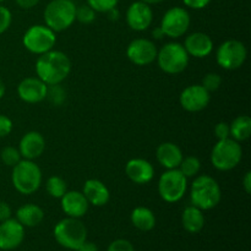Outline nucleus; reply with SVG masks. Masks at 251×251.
<instances>
[{"label": "nucleus", "instance_id": "f257e3e1", "mask_svg": "<svg viewBox=\"0 0 251 251\" xmlns=\"http://www.w3.org/2000/svg\"><path fill=\"white\" fill-rule=\"evenodd\" d=\"M71 73V60L60 50H51L42 54L36 61V75L46 85H60Z\"/></svg>", "mask_w": 251, "mask_h": 251}, {"label": "nucleus", "instance_id": "f03ea898", "mask_svg": "<svg viewBox=\"0 0 251 251\" xmlns=\"http://www.w3.org/2000/svg\"><path fill=\"white\" fill-rule=\"evenodd\" d=\"M190 199L193 205L201 211L212 210L222 200V190L215 178L202 174L194 179L190 189Z\"/></svg>", "mask_w": 251, "mask_h": 251}, {"label": "nucleus", "instance_id": "7ed1b4c3", "mask_svg": "<svg viewBox=\"0 0 251 251\" xmlns=\"http://www.w3.org/2000/svg\"><path fill=\"white\" fill-rule=\"evenodd\" d=\"M53 235L60 247L69 250H77L87 240V228L80 218L66 217L56 223Z\"/></svg>", "mask_w": 251, "mask_h": 251}, {"label": "nucleus", "instance_id": "20e7f679", "mask_svg": "<svg viewBox=\"0 0 251 251\" xmlns=\"http://www.w3.org/2000/svg\"><path fill=\"white\" fill-rule=\"evenodd\" d=\"M11 181L15 190L22 195H32L42 184V171L38 164L29 159H21L12 167Z\"/></svg>", "mask_w": 251, "mask_h": 251}, {"label": "nucleus", "instance_id": "39448f33", "mask_svg": "<svg viewBox=\"0 0 251 251\" xmlns=\"http://www.w3.org/2000/svg\"><path fill=\"white\" fill-rule=\"evenodd\" d=\"M46 26L54 32H63L76 21V5L73 0H51L43 12Z\"/></svg>", "mask_w": 251, "mask_h": 251}, {"label": "nucleus", "instance_id": "423d86ee", "mask_svg": "<svg viewBox=\"0 0 251 251\" xmlns=\"http://www.w3.org/2000/svg\"><path fill=\"white\" fill-rule=\"evenodd\" d=\"M189 59L190 56L186 53L183 44L178 42H169L159 49L156 60L163 73L176 75L188 68Z\"/></svg>", "mask_w": 251, "mask_h": 251}, {"label": "nucleus", "instance_id": "0eeeda50", "mask_svg": "<svg viewBox=\"0 0 251 251\" xmlns=\"http://www.w3.org/2000/svg\"><path fill=\"white\" fill-rule=\"evenodd\" d=\"M243 158L242 145L233 139L218 140L211 152V162L217 171L228 172L238 167Z\"/></svg>", "mask_w": 251, "mask_h": 251}, {"label": "nucleus", "instance_id": "6e6552de", "mask_svg": "<svg viewBox=\"0 0 251 251\" xmlns=\"http://www.w3.org/2000/svg\"><path fill=\"white\" fill-rule=\"evenodd\" d=\"M188 190V178L179 169H167L158 180V194L163 201L176 203Z\"/></svg>", "mask_w": 251, "mask_h": 251}, {"label": "nucleus", "instance_id": "1a4fd4ad", "mask_svg": "<svg viewBox=\"0 0 251 251\" xmlns=\"http://www.w3.org/2000/svg\"><path fill=\"white\" fill-rule=\"evenodd\" d=\"M56 43L55 32L46 25H33L25 32L22 44L32 54L42 55L51 50Z\"/></svg>", "mask_w": 251, "mask_h": 251}, {"label": "nucleus", "instance_id": "9d476101", "mask_svg": "<svg viewBox=\"0 0 251 251\" xmlns=\"http://www.w3.org/2000/svg\"><path fill=\"white\" fill-rule=\"evenodd\" d=\"M247 58V47L238 39H228L223 42L216 51V61L225 70L232 71L242 68Z\"/></svg>", "mask_w": 251, "mask_h": 251}, {"label": "nucleus", "instance_id": "9b49d317", "mask_svg": "<svg viewBox=\"0 0 251 251\" xmlns=\"http://www.w3.org/2000/svg\"><path fill=\"white\" fill-rule=\"evenodd\" d=\"M191 25L190 14L181 6H174L167 10L161 21V28L168 38H180L188 32Z\"/></svg>", "mask_w": 251, "mask_h": 251}, {"label": "nucleus", "instance_id": "f8f14e48", "mask_svg": "<svg viewBox=\"0 0 251 251\" xmlns=\"http://www.w3.org/2000/svg\"><path fill=\"white\" fill-rule=\"evenodd\" d=\"M156 44L147 38H136L129 43L126 48V56L132 64L137 66H146L153 63L157 58Z\"/></svg>", "mask_w": 251, "mask_h": 251}, {"label": "nucleus", "instance_id": "ddd939ff", "mask_svg": "<svg viewBox=\"0 0 251 251\" xmlns=\"http://www.w3.org/2000/svg\"><path fill=\"white\" fill-rule=\"evenodd\" d=\"M211 100V93L202 85H191L184 88L179 102L183 109L190 113H198L205 109Z\"/></svg>", "mask_w": 251, "mask_h": 251}, {"label": "nucleus", "instance_id": "4468645a", "mask_svg": "<svg viewBox=\"0 0 251 251\" xmlns=\"http://www.w3.org/2000/svg\"><path fill=\"white\" fill-rule=\"evenodd\" d=\"M24 239L25 227L16 218L0 222V250H15L22 244Z\"/></svg>", "mask_w": 251, "mask_h": 251}, {"label": "nucleus", "instance_id": "2eb2a0df", "mask_svg": "<svg viewBox=\"0 0 251 251\" xmlns=\"http://www.w3.org/2000/svg\"><path fill=\"white\" fill-rule=\"evenodd\" d=\"M126 24L132 31L142 32L150 28L153 22V11L151 5L137 1L132 2L126 10Z\"/></svg>", "mask_w": 251, "mask_h": 251}, {"label": "nucleus", "instance_id": "dca6fc26", "mask_svg": "<svg viewBox=\"0 0 251 251\" xmlns=\"http://www.w3.org/2000/svg\"><path fill=\"white\" fill-rule=\"evenodd\" d=\"M48 85L38 77H26L17 86V95L24 102L34 104L47 98Z\"/></svg>", "mask_w": 251, "mask_h": 251}, {"label": "nucleus", "instance_id": "f3484780", "mask_svg": "<svg viewBox=\"0 0 251 251\" xmlns=\"http://www.w3.org/2000/svg\"><path fill=\"white\" fill-rule=\"evenodd\" d=\"M19 151L22 159L34 161L39 158L46 151V139L38 131L26 132L20 140Z\"/></svg>", "mask_w": 251, "mask_h": 251}, {"label": "nucleus", "instance_id": "a211bd4d", "mask_svg": "<svg viewBox=\"0 0 251 251\" xmlns=\"http://www.w3.org/2000/svg\"><path fill=\"white\" fill-rule=\"evenodd\" d=\"M60 206L66 217L81 218L87 213L90 203L82 191H66L60 199Z\"/></svg>", "mask_w": 251, "mask_h": 251}, {"label": "nucleus", "instance_id": "6ab92c4d", "mask_svg": "<svg viewBox=\"0 0 251 251\" xmlns=\"http://www.w3.org/2000/svg\"><path fill=\"white\" fill-rule=\"evenodd\" d=\"M184 48L189 56L202 59L210 55L213 50V41L207 33L203 32H194L185 38Z\"/></svg>", "mask_w": 251, "mask_h": 251}, {"label": "nucleus", "instance_id": "aec40b11", "mask_svg": "<svg viewBox=\"0 0 251 251\" xmlns=\"http://www.w3.org/2000/svg\"><path fill=\"white\" fill-rule=\"evenodd\" d=\"M125 174L132 183L144 185L153 179L154 168L147 159L132 158L125 166Z\"/></svg>", "mask_w": 251, "mask_h": 251}, {"label": "nucleus", "instance_id": "412c9836", "mask_svg": "<svg viewBox=\"0 0 251 251\" xmlns=\"http://www.w3.org/2000/svg\"><path fill=\"white\" fill-rule=\"evenodd\" d=\"M82 194L85 195L88 203L96 207H102L107 205L110 199V193L107 185L98 179H88L85 181L82 189Z\"/></svg>", "mask_w": 251, "mask_h": 251}, {"label": "nucleus", "instance_id": "4be33fe9", "mask_svg": "<svg viewBox=\"0 0 251 251\" xmlns=\"http://www.w3.org/2000/svg\"><path fill=\"white\" fill-rule=\"evenodd\" d=\"M156 158L166 169H178L183 161V151L173 142H163L157 147Z\"/></svg>", "mask_w": 251, "mask_h": 251}, {"label": "nucleus", "instance_id": "5701e85b", "mask_svg": "<svg viewBox=\"0 0 251 251\" xmlns=\"http://www.w3.org/2000/svg\"><path fill=\"white\" fill-rule=\"evenodd\" d=\"M16 220L24 226L25 228L37 227L44 220V211L42 207L34 203H26L16 211Z\"/></svg>", "mask_w": 251, "mask_h": 251}, {"label": "nucleus", "instance_id": "b1692460", "mask_svg": "<svg viewBox=\"0 0 251 251\" xmlns=\"http://www.w3.org/2000/svg\"><path fill=\"white\" fill-rule=\"evenodd\" d=\"M181 225L186 232L191 234L200 233L205 227V216L203 211L198 208L196 206H186L181 215Z\"/></svg>", "mask_w": 251, "mask_h": 251}, {"label": "nucleus", "instance_id": "393cba45", "mask_svg": "<svg viewBox=\"0 0 251 251\" xmlns=\"http://www.w3.org/2000/svg\"><path fill=\"white\" fill-rule=\"evenodd\" d=\"M130 220H131L132 226L141 232H150L156 226V216H154L153 211L145 206H139V207L134 208L131 216H130Z\"/></svg>", "mask_w": 251, "mask_h": 251}, {"label": "nucleus", "instance_id": "a878e982", "mask_svg": "<svg viewBox=\"0 0 251 251\" xmlns=\"http://www.w3.org/2000/svg\"><path fill=\"white\" fill-rule=\"evenodd\" d=\"M230 139L238 142L247 141L251 136V118L249 115H239L229 124Z\"/></svg>", "mask_w": 251, "mask_h": 251}, {"label": "nucleus", "instance_id": "bb28decb", "mask_svg": "<svg viewBox=\"0 0 251 251\" xmlns=\"http://www.w3.org/2000/svg\"><path fill=\"white\" fill-rule=\"evenodd\" d=\"M46 189L47 193L54 199H61L64 194L68 191V185H66V181L64 180L61 176H49L48 180L46 183Z\"/></svg>", "mask_w": 251, "mask_h": 251}, {"label": "nucleus", "instance_id": "cd10ccee", "mask_svg": "<svg viewBox=\"0 0 251 251\" xmlns=\"http://www.w3.org/2000/svg\"><path fill=\"white\" fill-rule=\"evenodd\" d=\"M178 169L188 179L195 178V176H198V174L200 173L201 162H200V159L195 156L184 157Z\"/></svg>", "mask_w": 251, "mask_h": 251}, {"label": "nucleus", "instance_id": "c85d7f7f", "mask_svg": "<svg viewBox=\"0 0 251 251\" xmlns=\"http://www.w3.org/2000/svg\"><path fill=\"white\" fill-rule=\"evenodd\" d=\"M0 158H1V162L7 167H14L19 163L22 159L21 154H20L19 149L12 146H6L2 149L1 153H0Z\"/></svg>", "mask_w": 251, "mask_h": 251}, {"label": "nucleus", "instance_id": "c756f323", "mask_svg": "<svg viewBox=\"0 0 251 251\" xmlns=\"http://www.w3.org/2000/svg\"><path fill=\"white\" fill-rule=\"evenodd\" d=\"M96 14H97V12L87 4L81 5V6H76V21H78L80 24H92L96 20Z\"/></svg>", "mask_w": 251, "mask_h": 251}, {"label": "nucleus", "instance_id": "7c9ffc66", "mask_svg": "<svg viewBox=\"0 0 251 251\" xmlns=\"http://www.w3.org/2000/svg\"><path fill=\"white\" fill-rule=\"evenodd\" d=\"M221 83H222V77L220 74L217 73H208L206 74L205 77L202 78V83L201 85L208 91V92H215L220 88Z\"/></svg>", "mask_w": 251, "mask_h": 251}, {"label": "nucleus", "instance_id": "2f4dec72", "mask_svg": "<svg viewBox=\"0 0 251 251\" xmlns=\"http://www.w3.org/2000/svg\"><path fill=\"white\" fill-rule=\"evenodd\" d=\"M96 12H107L113 7H117L119 0H86Z\"/></svg>", "mask_w": 251, "mask_h": 251}, {"label": "nucleus", "instance_id": "473e14b6", "mask_svg": "<svg viewBox=\"0 0 251 251\" xmlns=\"http://www.w3.org/2000/svg\"><path fill=\"white\" fill-rule=\"evenodd\" d=\"M65 97H66V93L60 85L48 86L47 98H49V100H50L55 105H60L61 103L65 100Z\"/></svg>", "mask_w": 251, "mask_h": 251}, {"label": "nucleus", "instance_id": "72a5a7b5", "mask_svg": "<svg viewBox=\"0 0 251 251\" xmlns=\"http://www.w3.org/2000/svg\"><path fill=\"white\" fill-rule=\"evenodd\" d=\"M12 14L6 6L0 4V34L6 32L9 27L11 26Z\"/></svg>", "mask_w": 251, "mask_h": 251}, {"label": "nucleus", "instance_id": "f704fd0d", "mask_svg": "<svg viewBox=\"0 0 251 251\" xmlns=\"http://www.w3.org/2000/svg\"><path fill=\"white\" fill-rule=\"evenodd\" d=\"M107 251H135V248L129 240L117 239L110 243Z\"/></svg>", "mask_w": 251, "mask_h": 251}, {"label": "nucleus", "instance_id": "c9c22d12", "mask_svg": "<svg viewBox=\"0 0 251 251\" xmlns=\"http://www.w3.org/2000/svg\"><path fill=\"white\" fill-rule=\"evenodd\" d=\"M12 120L4 114H0V139L6 137L12 131Z\"/></svg>", "mask_w": 251, "mask_h": 251}, {"label": "nucleus", "instance_id": "e433bc0d", "mask_svg": "<svg viewBox=\"0 0 251 251\" xmlns=\"http://www.w3.org/2000/svg\"><path fill=\"white\" fill-rule=\"evenodd\" d=\"M215 135L217 140H226L230 137V129L229 124L226 122L218 123L215 126Z\"/></svg>", "mask_w": 251, "mask_h": 251}, {"label": "nucleus", "instance_id": "4c0bfd02", "mask_svg": "<svg viewBox=\"0 0 251 251\" xmlns=\"http://www.w3.org/2000/svg\"><path fill=\"white\" fill-rule=\"evenodd\" d=\"M184 5L193 10H201L205 9L208 4L211 2V0H183Z\"/></svg>", "mask_w": 251, "mask_h": 251}, {"label": "nucleus", "instance_id": "58836bf2", "mask_svg": "<svg viewBox=\"0 0 251 251\" xmlns=\"http://www.w3.org/2000/svg\"><path fill=\"white\" fill-rule=\"evenodd\" d=\"M11 215L12 211L9 203L5 201H0V222H4V221L11 218Z\"/></svg>", "mask_w": 251, "mask_h": 251}, {"label": "nucleus", "instance_id": "ea45409f", "mask_svg": "<svg viewBox=\"0 0 251 251\" xmlns=\"http://www.w3.org/2000/svg\"><path fill=\"white\" fill-rule=\"evenodd\" d=\"M15 1H16L19 7H21V9L24 10H28L36 6L39 2V0H15Z\"/></svg>", "mask_w": 251, "mask_h": 251}, {"label": "nucleus", "instance_id": "a19ab883", "mask_svg": "<svg viewBox=\"0 0 251 251\" xmlns=\"http://www.w3.org/2000/svg\"><path fill=\"white\" fill-rule=\"evenodd\" d=\"M243 186L247 194H251V172H247L243 178Z\"/></svg>", "mask_w": 251, "mask_h": 251}, {"label": "nucleus", "instance_id": "79ce46f5", "mask_svg": "<svg viewBox=\"0 0 251 251\" xmlns=\"http://www.w3.org/2000/svg\"><path fill=\"white\" fill-rule=\"evenodd\" d=\"M75 251H98V248L95 243H91V242H87V240H86V242L83 243V244Z\"/></svg>", "mask_w": 251, "mask_h": 251}, {"label": "nucleus", "instance_id": "37998d69", "mask_svg": "<svg viewBox=\"0 0 251 251\" xmlns=\"http://www.w3.org/2000/svg\"><path fill=\"white\" fill-rule=\"evenodd\" d=\"M105 14L108 15V17H109L110 21H118L120 17V12H119V10H118V7H113V9H110L109 11H107Z\"/></svg>", "mask_w": 251, "mask_h": 251}, {"label": "nucleus", "instance_id": "c03bdc74", "mask_svg": "<svg viewBox=\"0 0 251 251\" xmlns=\"http://www.w3.org/2000/svg\"><path fill=\"white\" fill-rule=\"evenodd\" d=\"M152 37H153V39H157V41H159V39H163L164 37V33H163V31H162V28L161 27H156V28L153 29V31H152Z\"/></svg>", "mask_w": 251, "mask_h": 251}, {"label": "nucleus", "instance_id": "a18cd8bd", "mask_svg": "<svg viewBox=\"0 0 251 251\" xmlns=\"http://www.w3.org/2000/svg\"><path fill=\"white\" fill-rule=\"evenodd\" d=\"M140 1L145 2V4H147V5H157V4H161V2H163L164 0H140Z\"/></svg>", "mask_w": 251, "mask_h": 251}, {"label": "nucleus", "instance_id": "49530a36", "mask_svg": "<svg viewBox=\"0 0 251 251\" xmlns=\"http://www.w3.org/2000/svg\"><path fill=\"white\" fill-rule=\"evenodd\" d=\"M5 92H6V86L2 82V80H0V100L5 96Z\"/></svg>", "mask_w": 251, "mask_h": 251}, {"label": "nucleus", "instance_id": "de8ad7c7", "mask_svg": "<svg viewBox=\"0 0 251 251\" xmlns=\"http://www.w3.org/2000/svg\"><path fill=\"white\" fill-rule=\"evenodd\" d=\"M5 1V0H0V4H1V2H4Z\"/></svg>", "mask_w": 251, "mask_h": 251}]
</instances>
